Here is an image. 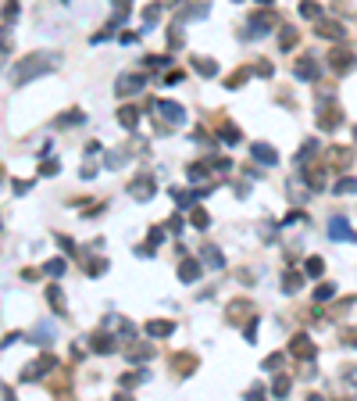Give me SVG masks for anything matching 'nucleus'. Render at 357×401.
<instances>
[{
  "mask_svg": "<svg viewBox=\"0 0 357 401\" xmlns=\"http://www.w3.org/2000/svg\"><path fill=\"white\" fill-rule=\"evenodd\" d=\"M179 276H182V280H190V283H193V280H197V276H200V265H197V261H193V258H186V261H182V265H179Z\"/></svg>",
  "mask_w": 357,
  "mask_h": 401,
  "instance_id": "13",
  "label": "nucleus"
},
{
  "mask_svg": "<svg viewBox=\"0 0 357 401\" xmlns=\"http://www.w3.org/2000/svg\"><path fill=\"white\" fill-rule=\"evenodd\" d=\"M275 394H279V398L289 394V376H279V380H275Z\"/></svg>",
  "mask_w": 357,
  "mask_h": 401,
  "instance_id": "27",
  "label": "nucleus"
},
{
  "mask_svg": "<svg viewBox=\"0 0 357 401\" xmlns=\"http://www.w3.org/2000/svg\"><path fill=\"white\" fill-rule=\"evenodd\" d=\"M140 90H143L140 76H122V79H118V97H133V93H140Z\"/></svg>",
  "mask_w": 357,
  "mask_h": 401,
  "instance_id": "6",
  "label": "nucleus"
},
{
  "mask_svg": "<svg viewBox=\"0 0 357 401\" xmlns=\"http://www.w3.org/2000/svg\"><path fill=\"white\" fill-rule=\"evenodd\" d=\"M354 54H350V50H332V54H329V65H332V68H336V72H347V68H354Z\"/></svg>",
  "mask_w": 357,
  "mask_h": 401,
  "instance_id": "4",
  "label": "nucleus"
},
{
  "mask_svg": "<svg viewBox=\"0 0 357 401\" xmlns=\"http://www.w3.org/2000/svg\"><path fill=\"white\" fill-rule=\"evenodd\" d=\"M250 151H254V158H257V161H265V165H275V161H279V154H275V151H272L268 144H254Z\"/></svg>",
  "mask_w": 357,
  "mask_h": 401,
  "instance_id": "10",
  "label": "nucleus"
},
{
  "mask_svg": "<svg viewBox=\"0 0 357 401\" xmlns=\"http://www.w3.org/2000/svg\"><path fill=\"white\" fill-rule=\"evenodd\" d=\"M304 269H307V276H322L325 261H322V258H307V265H304Z\"/></svg>",
  "mask_w": 357,
  "mask_h": 401,
  "instance_id": "21",
  "label": "nucleus"
},
{
  "mask_svg": "<svg viewBox=\"0 0 357 401\" xmlns=\"http://www.w3.org/2000/svg\"><path fill=\"white\" fill-rule=\"evenodd\" d=\"M329 237H332V240H350V243L357 240V233L347 226V219H332V222H329Z\"/></svg>",
  "mask_w": 357,
  "mask_h": 401,
  "instance_id": "3",
  "label": "nucleus"
},
{
  "mask_svg": "<svg viewBox=\"0 0 357 401\" xmlns=\"http://www.w3.org/2000/svg\"><path fill=\"white\" fill-rule=\"evenodd\" d=\"M193 226H197V230H208V212H204V208L193 212Z\"/></svg>",
  "mask_w": 357,
  "mask_h": 401,
  "instance_id": "24",
  "label": "nucleus"
},
{
  "mask_svg": "<svg viewBox=\"0 0 357 401\" xmlns=\"http://www.w3.org/2000/svg\"><path fill=\"white\" fill-rule=\"evenodd\" d=\"M204 261H208L211 269H221V265H225V258L218 254V247H204Z\"/></svg>",
  "mask_w": 357,
  "mask_h": 401,
  "instance_id": "15",
  "label": "nucleus"
},
{
  "mask_svg": "<svg viewBox=\"0 0 357 401\" xmlns=\"http://www.w3.org/2000/svg\"><path fill=\"white\" fill-rule=\"evenodd\" d=\"M261 4H272V0H261Z\"/></svg>",
  "mask_w": 357,
  "mask_h": 401,
  "instance_id": "30",
  "label": "nucleus"
},
{
  "mask_svg": "<svg viewBox=\"0 0 357 401\" xmlns=\"http://www.w3.org/2000/svg\"><path fill=\"white\" fill-rule=\"evenodd\" d=\"M340 122H343V118H340V111H336V108H332V111H325V115H318V126H322V129H329V133H332V129H340Z\"/></svg>",
  "mask_w": 357,
  "mask_h": 401,
  "instance_id": "11",
  "label": "nucleus"
},
{
  "mask_svg": "<svg viewBox=\"0 0 357 401\" xmlns=\"http://www.w3.org/2000/svg\"><path fill=\"white\" fill-rule=\"evenodd\" d=\"M296 76H300V79H318V61H314V58H300V61H296Z\"/></svg>",
  "mask_w": 357,
  "mask_h": 401,
  "instance_id": "8",
  "label": "nucleus"
},
{
  "mask_svg": "<svg viewBox=\"0 0 357 401\" xmlns=\"http://www.w3.org/2000/svg\"><path fill=\"white\" fill-rule=\"evenodd\" d=\"M193 355H175V365H179V373H193Z\"/></svg>",
  "mask_w": 357,
  "mask_h": 401,
  "instance_id": "20",
  "label": "nucleus"
},
{
  "mask_svg": "<svg viewBox=\"0 0 357 401\" xmlns=\"http://www.w3.org/2000/svg\"><path fill=\"white\" fill-rule=\"evenodd\" d=\"M300 14H304V18H318V14H322V7H318L314 0H304V4H300Z\"/></svg>",
  "mask_w": 357,
  "mask_h": 401,
  "instance_id": "19",
  "label": "nucleus"
},
{
  "mask_svg": "<svg viewBox=\"0 0 357 401\" xmlns=\"http://www.w3.org/2000/svg\"><path fill=\"white\" fill-rule=\"evenodd\" d=\"M193 68H197L200 76H214V72H218V65L208 61V58H193Z\"/></svg>",
  "mask_w": 357,
  "mask_h": 401,
  "instance_id": "14",
  "label": "nucleus"
},
{
  "mask_svg": "<svg viewBox=\"0 0 357 401\" xmlns=\"http://www.w3.org/2000/svg\"><path fill=\"white\" fill-rule=\"evenodd\" d=\"M172 329H175V326H172V322H164V319H154V322H146V333H150V337H168Z\"/></svg>",
  "mask_w": 357,
  "mask_h": 401,
  "instance_id": "12",
  "label": "nucleus"
},
{
  "mask_svg": "<svg viewBox=\"0 0 357 401\" xmlns=\"http://www.w3.org/2000/svg\"><path fill=\"white\" fill-rule=\"evenodd\" d=\"M143 18H146V22H157V18H161V7H157V4H150V7L143 11Z\"/></svg>",
  "mask_w": 357,
  "mask_h": 401,
  "instance_id": "28",
  "label": "nucleus"
},
{
  "mask_svg": "<svg viewBox=\"0 0 357 401\" xmlns=\"http://www.w3.org/2000/svg\"><path fill=\"white\" fill-rule=\"evenodd\" d=\"M136 118H140V115H136V108H122V111H118V122H122V126H129V129L136 126Z\"/></svg>",
  "mask_w": 357,
  "mask_h": 401,
  "instance_id": "18",
  "label": "nucleus"
},
{
  "mask_svg": "<svg viewBox=\"0 0 357 401\" xmlns=\"http://www.w3.org/2000/svg\"><path fill=\"white\" fill-rule=\"evenodd\" d=\"M247 76H250L247 68H239V72H232V76H229V86H243V82H247Z\"/></svg>",
  "mask_w": 357,
  "mask_h": 401,
  "instance_id": "26",
  "label": "nucleus"
},
{
  "mask_svg": "<svg viewBox=\"0 0 357 401\" xmlns=\"http://www.w3.org/2000/svg\"><path fill=\"white\" fill-rule=\"evenodd\" d=\"M329 161H332V165H350V151H343V147H332V151H329Z\"/></svg>",
  "mask_w": 357,
  "mask_h": 401,
  "instance_id": "17",
  "label": "nucleus"
},
{
  "mask_svg": "<svg viewBox=\"0 0 357 401\" xmlns=\"http://www.w3.org/2000/svg\"><path fill=\"white\" fill-rule=\"evenodd\" d=\"M154 111H157L161 118H168L172 126H182V122H186V111H182L179 104H172V100H157V104H154Z\"/></svg>",
  "mask_w": 357,
  "mask_h": 401,
  "instance_id": "2",
  "label": "nucleus"
},
{
  "mask_svg": "<svg viewBox=\"0 0 357 401\" xmlns=\"http://www.w3.org/2000/svg\"><path fill=\"white\" fill-rule=\"evenodd\" d=\"M336 194H357V179H340V183H336Z\"/></svg>",
  "mask_w": 357,
  "mask_h": 401,
  "instance_id": "22",
  "label": "nucleus"
},
{
  "mask_svg": "<svg viewBox=\"0 0 357 401\" xmlns=\"http://www.w3.org/2000/svg\"><path fill=\"white\" fill-rule=\"evenodd\" d=\"M279 43H283V50H289V47L296 43V29H283V36H279Z\"/></svg>",
  "mask_w": 357,
  "mask_h": 401,
  "instance_id": "23",
  "label": "nucleus"
},
{
  "mask_svg": "<svg viewBox=\"0 0 357 401\" xmlns=\"http://www.w3.org/2000/svg\"><path fill=\"white\" fill-rule=\"evenodd\" d=\"M318 32H322V36H332V40H343V36H347L336 22H322V29H318Z\"/></svg>",
  "mask_w": 357,
  "mask_h": 401,
  "instance_id": "16",
  "label": "nucleus"
},
{
  "mask_svg": "<svg viewBox=\"0 0 357 401\" xmlns=\"http://www.w3.org/2000/svg\"><path fill=\"white\" fill-rule=\"evenodd\" d=\"M47 68H54V58L32 54V58H25V61H18V65H14L11 79H14V82H29L32 76H40V72H47Z\"/></svg>",
  "mask_w": 357,
  "mask_h": 401,
  "instance_id": "1",
  "label": "nucleus"
},
{
  "mask_svg": "<svg viewBox=\"0 0 357 401\" xmlns=\"http://www.w3.org/2000/svg\"><path fill=\"white\" fill-rule=\"evenodd\" d=\"M289 351H293L296 358H314V344H311L307 337H293V344H289Z\"/></svg>",
  "mask_w": 357,
  "mask_h": 401,
  "instance_id": "7",
  "label": "nucleus"
},
{
  "mask_svg": "<svg viewBox=\"0 0 357 401\" xmlns=\"http://www.w3.org/2000/svg\"><path fill=\"white\" fill-rule=\"evenodd\" d=\"M332 294H336V287H332V283H322V287L314 290V298H318V301H325V298H332Z\"/></svg>",
  "mask_w": 357,
  "mask_h": 401,
  "instance_id": "25",
  "label": "nucleus"
},
{
  "mask_svg": "<svg viewBox=\"0 0 357 401\" xmlns=\"http://www.w3.org/2000/svg\"><path fill=\"white\" fill-rule=\"evenodd\" d=\"M150 194H154V179H150V176H140V179L133 183V197H136V201H146Z\"/></svg>",
  "mask_w": 357,
  "mask_h": 401,
  "instance_id": "9",
  "label": "nucleus"
},
{
  "mask_svg": "<svg viewBox=\"0 0 357 401\" xmlns=\"http://www.w3.org/2000/svg\"><path fill=\"white\" fill-rule=\"evenodd\" d=\"M43 272H47V276H61V272H65V261H50Z\"/></svg>",
  "mask_w": 357,
  "mask_h": 401,
  "instance_id": "29",
  "label": "nucleus"
},
{
  "mask_svg": "<svg viewBox=\"0 0 357 401\" xmlns=\"http://www.w3.org/2000/svg\"><path fill=\"white\" fill-rule=\"evenodd\" d=\"M250 25H254V29H250V36H265L268 29H275V14H254V18H250Z\"/></svg>",
  "mask_w": 357,
  "mask_h": 401,
  "instance_id": "5",
  "label": "nucleus"
}]
</instances>
